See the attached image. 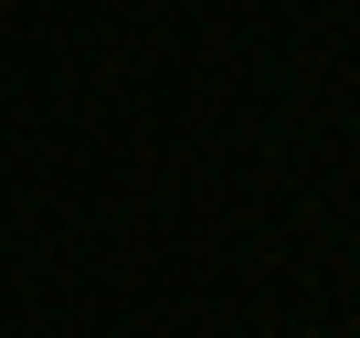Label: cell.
<instances>
[{"label":"cell","mask_w":360,"mask_h":338,"mask_svg":"<svg viewBox=\"0 0 360 338\" xmlns=\"http://www.w3.org/2000/svg\"><path fill=\"white\" fill-rule=\"evenodd\" d=\"M0 11H11V0H0Z\"/></svg>","instance_id":"obj_1"}]
</instances>
